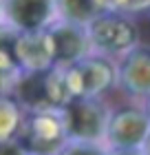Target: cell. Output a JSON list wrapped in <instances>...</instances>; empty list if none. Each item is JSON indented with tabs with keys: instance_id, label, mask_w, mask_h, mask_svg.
<instances>
[{
	"instance_id": "2",
	"label": "cell",
	"mask_w": 150,
	"mask_h": 155,
	"mask_svg": "<svg viewBox=\"0 0 150 155\" xmlns=\"http://www.w3.org/2000/svg\"><path fill=\"white\" fill-rule=\"evenodd\" d=\"M110 111L102 97H73L60 109L64 135L69 142L104 144Z\"/></svg>"
},
{
	"instance_id": "19",
	"label": "cell",
	"mask_w": 150,
	"mask_h": 155,
	"mask_svg": "<svg viewBox=\"0 0 150 155\" xmlns=\"http://www.w3.org/2000/svg\"><path fill=\"white\" fill-rule=\"evenodd\" d=\"M141 153H144V155H150V135H148V140L144 142V146H141Z\"/></svg>"
},
{
	"instance_id": "16",
	"label": "cell",
	"mask_w": 150,
	"mask_h": 155,
	"mask_svg": "<svg viewBox=\"0 0 150 155\" xmlns=\"http://www.w3.org/2000/svg\"><path fill=\"white\" fill-rule=\"evenodd\" d=\"M0 155H27V151L18 144V140H11L0 144Z\"/></svg>"
},
{
	"instance_id": "17",
	"label": "cell",
	"mask_w": 150,
	"mask_h": 155,
	"mask_svg": "<svg viewBox=\"0 0 150 155\" xmlns=\"http://www.w3.org/2000/svg\"><path fill=\"white\" fill-rule=\"evenodd\" d=\"M106 155H144L141 149H126V151H108Z\"/></svg>"
},
{
	"instance_id": "5",
	"label": "cell",
	"mask_w": 150,
	"mask_h": 155,
	"mask_svg": "<svg viewBox=\"0 0 150 155\" xmlns=\"http://www.w3.org/2000/svg\"><path fill=\"white\" fill-rule=\"evenodd\" d=\"M16 140L27 155H55L66 142L60 111L27 113Z\"/></svg>"
},
{
	"instance_id": "9",
	"label": "cell",
	"mask_w": 150,
	"mask_h": 155,
	"mask_svg": "<svg viewBox=\"0 0 150 155\" xmlns=\"http://www.w3.org/2000/svg\"><path fill=\"white\" fill-rule=\"evenodd\" d=\"M117 84L132 97H150V45H135L117 62Z\"/></svg>"
},
{
	"instance_id": "10",
	"label": "cell",
	"mask_w": 150,
	"mask_h": 155,
	"mask_svg": "<svg viewBox=\"0 0 150 155\" xmlns=\"http://www.w3.org/2000/svg\"><path fill=\"white\" fill-rule=\"evenodd\" d=\"M16 60L22 73H42L53 69L51 42L46 31L18 33L16 38Z\"/></svg>"
},
{
	"instance_id": "20",
	"label": "cell",
	"mask_w": 150,
	"mask_h": 155,
	"mask_svg": "<svg viewBox=\"0 0 150 155\" xmlns=\"http://www.w3.org/2000/svg\"><path fill=\"white\" fill-rule=\"evenodd\" d=\"M144 109H146V113H148V120H150V97L146 100V107H144Z\"/></svg>"
},
{
	"instance_id": "11",
	"label": "cell",
	"mask_w": 150,
	"mask_h": 155,
	"mask_svg": "<svg viewBox=\"0 0 150 155\" xmlns=\"http://www.w3.org/2000/svg\"><path fill=\"white\" fill-rule=\"evenodd\" d=\"M58 2V20L88 27L93 20L110 11V0H55Z\"/></svg>"
},
{
	"instance_id": "13",
	"label": "cell",
	"mask_w": 150,
	"mask_h": 155,
	"mask_svg": "<svg viewBox=\"0 0 150 155\" xmlns=\"http://www.w3.org/2000/svg\"><path fill=\"white\" fill-rule=\"evenodd\" d=\"M16 38L18 31H13L7 25H0V75H5L9 82L22 73L16 60Z\"/></svg>"
},
{
	"instance_id": "18",
	"label": "cell",
	"mask_w": 150,
	"mask_h": 155,
	"mask_svg": "<svg viewBox=\"0 0 150 155\" xmlns=\"http://www.w3.org/2000/svg\"><path fill=\"white\" fill-rule=\"evenodd\" d=\"M9 80H7L5 75H0V93H7V91H9Z\"/></svg>"
},
{
	"instance_id": "6",
	"label": "cell",
	"mask_w": 150,
	"mask_h": 155,
	"mask_svg": "<svg viewBox=\"0 0 150 155\" xmlns=\"http://www.w3.org/2000/svg\"><path fill=\"white\" fill-rule=\"evenodd\" d=\"M150 135V120L144 107H121L110 111L104 146L108 151L141 149Z\"/></svg>"
},
{
	"instance_id": "14",
	"label": "cell",
	"mask_w": 150,
	"mask_h": 155,
	"mask_svg": "<svg viewBox=\"0 0 150 155\" xmlns=\"http://www.w3.org/2000/svg\"><path fill=\"white\" fill-rule=\"evenodd\" d=\"M108 149L104 144H93V142H64V146L55 155H106Z\"/></svg>"
},
{
	"instance_id": "8",
	"label": "cell",
	"mask_w": 150,
	"mask_h": 155,
	"mask_svg": "<svg viewBox=\"0 0 150 155\" xmlns=\"http://www.w3.org/2000/svg\"><path fill=\"white\" fill-rule=\"evenodd\" d=\"M49 42H51L53 69H69L91 55V45L86 36V27H77L64 20L55 22L46 29Z\"/></svg>"
},
{
	"instance_id": "21",
	"label": "cell",
	"mask_w": 150,
	"mask_h": 155,
	"mask_svg": "<svg viewBox=\"0 0 150 155\" xmlns=\"http://www.w3.org/2000/svg\"><path fill=\"white\" fill-rule=\"evenodd\" d=\"M0 25H2V2H0Z\"/></svg>"
},
{
	"instance_id": "1",
	"label": "cell",
	"mask_w": 150,
	"mask_h": 155,
	"mask_svg": "<svg viewBox=\"0 0 150 155\" xmlns=\"http://www.w3.org/2000/svg\"><path fill=\"white\" fill-rule=\"evenodd\" d=\"M9 95L18 100L27 113L60 111L71 100L62 69H49L42 73H20L9 84Z\"/></svg>"
},
{
	"instance_id": "15",
	"label": "cell",
	"mask_w": 150,
	"mask_h": 155,
	"mask_svg": "<svg viewBox=\"0 0 150 155\" xmlns=\"http://www.w3.org/2000/svg\"><path fill=\"white\" fill-rule=\"evenodd\" d=\"M110 11L121 16H137L150 11V0H110Z\"/></svg>"
},
{
	"instance_id": "7",
	"label": "cell",
	"mask_w": 150,
	"mask_h": 155,
	"mask_svg": "<svg viewBox=\"0 0 150 155\" xmlns=\"http://www.w3.org/2000/svg\"><path fill=\"white\" fill-rule=\"evenodd\" d=\"M2 2V25L18 33L46 31L58 20L55 0H0Z\"/></svg>"
},
{
	"instance_id": "3",
	"label": "cell",
	"mask_w": 150,
	"mask_h": 155,
	"mask_svg": "<svg viewBox=\"0 0 150 155\" xmlns=\"http://www.w3.org/2000/svg\"><path fill=\"white\" fill-rule=\"evenodd\" d=\"M86 36L93 55L102 58H121L126 55L135 45H139V29L128 16L108 11L104 16L86 27Z\"/></svg>"
},
{
	"instance_id": "12",
	"label": "cell",
	"mask_w": 150,
	"mask_h": 155,
	"mask_svg": "<svg viewBox=\"0 0 150 155\" xmlns=\"http://www.w3.org/2000/svg\"><path fill=\"white\" fill-rule=\"evenodd\" d=\"M27 111L18 104V100L9 93H0V144L18 137Z\"/></svg>"
},
{
	"instance_id": "4",
	"label": "cell",
	"mask_w": 150,
	"mask_h": 155,
	"mask_svg": "<svg viewBox=\"0 0 150 155\" xmlns=\"http://www.w3.org/2000/svg\"><path fill=\"white\" fill-rule=\"evenodd\" d=\"M69 95L73 97H102L117 84V64L102 55H88L73 67L62 69Z\"/></svg>"
}]
</instances>
